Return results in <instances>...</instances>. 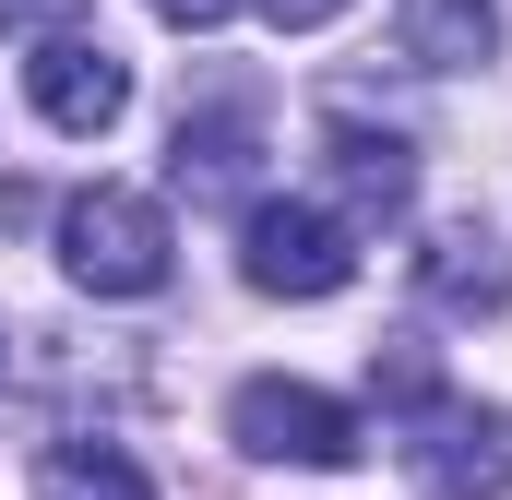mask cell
Instances as JSON below:
<instances>
[{"label":"cell","instance_id":"cell-3","mask_svg":"<svg viewBox=\"0 0 512 500\" xmlns=\"http://www.w3.org/2000/svg\"><path fill=\"white\" fill-rule=\"evenodd\" d=\"M227 441H239L251 465H322V477L370 453V441H358V417H346L334 393H310V381H239Z\"/></svg>","mask_w":512,"mask_h":500},{"label":"cell","instance_id":"cell-13","mask_svg":"<svg viewBox=\"0 0 512 500\" xmlns=\"http://www.w3.org/2000/svg\"><path fill=\"white\" fill-rule=\"evenodd\" d=\"M227 12H239V0H155V24H191V36H203V24H227Z\"/></svg>","mask_w":512,"mask_h":500},{"label":"cell","instance_id":"cell-5","mask_svg":"<svg viewBox=\"0 0 512 500\" xmlns=\"http://www.w3.org/2000/svg\"><path fill=\"white\" fill-rule=\"evenodd\" d=\"M24 96H36V120H48V131L96 143V131L131 108V60L108 48V36H72V24H60V36L24 60Z\"/></svg>","mask_w":512,"mask_h":500},{"label":"cell","instance_id":"cell-9","mask_svg":"<svg viewBox=\"0 0 512 500\" xmlns=\"http://www.w3.org/2000/svg\"><path fill=\"white\" fill-rule=\"evenodd\" d=\"M251 108H239V96H227V108H179V155H167V167H179V191H239V179H251Z\"/></svg>","mask_w":512,"mask_h":500},{"label":"cell","instance_id":"cell-12","mask_svg":"<svg viewBox=\"0 0 512 500\" xmlns=\"http://www.w3.org/2000/svg\"><path fill=\"white\" fill-rule=\"evenodd\" d=\"M84 0H0V36H60Z\"/></svg>","mask_w":512,"mask_h":500},{"label":"cell","instance_id":"cell-10","mask_svg":"<svg viewBox=\"0 0 512 500\" xmlns=\"http://www.w3.org/2000/svg\"><path fill=\"white\" fill-rule=\"evenodd\" d=\"M36 500H155V477L131 453H108V441H72V453L36 465Z\"/></svg>","mask_w":512,"mask_h":500},{"label":"cell","instance_id":"cell-6","mask_svg":"<svg viewBox=\"0 0 512 500\" xmlns=\"http://www.w3.org/2000/svg\"><path fill=\"white\" fill-rule=\"evenodd\" d=\"M417 286H429V310H453V322H489L512 310V250L489 215H465V227H441V239L417 250Z\"/></svg>","mask_w":512,"mask_h":500},{"label":"cell","instance_id":"cell-7","mask_svg":"<svg viewBox=\"0 0 512 500\" xmlns=\"http://www.w3.org/2000/svg\"><path fill=\"white\" fill-rule=\"evenodd\" d=\"M322 155H334V191H346V227H393V215H405V191H417V155H405V131L334 120V131H322Z\"/></svg>","mask_w":512,"mask_h":500},{"label":"cell","instance_id":"cell-1","mask_svg":"<svg viewBox=\"0 0 512 500\" xmlns=\"http://www.w3.org/2000/svg\"><path fill=\"white\" fill-rule=\"evenodd\" d=\"M167 215L143 203V191H120V179H96V191H72L60 203V274L84 286V298H155L167 286Z\"/></svg>","mask_w":512,"mask_h":500},{"label":"cell","instance_id":"cell-4","mask_svg":"<svg viewBox=\"0 0 512 500\" xmlns=\"http://www.w3.org/2000/svg\"><path fill=\"white\" fill-rule=\"evenodd\" d=\"M405 465L429 477V500H501L512 489V417L501 405H465V393H429Z\"/></svg>","mask_w":512,"mask_h":500},{"label":"cell","instance_id":"cell-8","mask_svg":"<svg viewBox=\"0 0 512 500\" xmlns=\"http://www.w3.org/2000/svg\"><path fill=\"white\" fill-rule=\"evenodd\" d=\"M393 24H405V60L417 72H477L501 48V0H405Z\"/></svg>","mask_w":512,"mask_h":500},{"label":"cell","instance_id":"cell-11","mask_svg":"<svg viewBox=\"0 0 512 500\" xmlns=\"http://www.w3.org/2000/svg\"><path fill=\"white\" fill-rule=\"evenodd\" d=\"M370 381H382L393 405H429V393H441V370H429V346H370Z\"/></svg>","mask_w":512,"mask_h":500},{"label":"cell","instance_id":"cell-14","mask_svg":"<svg viewBox=\"0 0 512 500\" xmlns=\"http://www.w3.org/2000/svg\"><path fill=\"white\" fill-rule=\"evenodd\" d=\"M262 12H274V24H334L346 0H262Z\"/></svg>","mask_w":512,"mask_h":500},{"label":"cell","instance_id":"cell-2","mask_svg":"<svg viewBox=\"0 0 512 500\" xmlns=\"http://www.w3.org/2000/svg\"><path fill=\"white\" fill-rule=\"evenodd\" d=\"M239 274H251L262 298H334V286L358 274V227L322 215V203H251V227H239Z\"/></svg>","mask_w":512,"mask_h":500}]
</instances>
